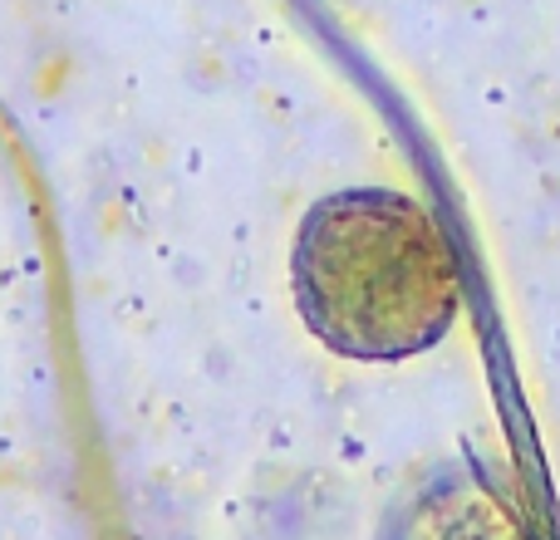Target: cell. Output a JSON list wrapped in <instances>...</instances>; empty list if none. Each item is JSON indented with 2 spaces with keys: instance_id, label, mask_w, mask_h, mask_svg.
Masks as SVG:
<instances>
[{
  "instance_id": "cell-1",
  "label": "cell",
  "mask_w": 560,
  "mask_h": 540,
  "mask_svg": "<svg viewBox=\"0 0 560 540\" xmlns=\"http://www.w3.org/2000/svg\"><path fill=\"white\" fill-rule=\"evenodd\" d=\"M295 300L335 354L394 364L453 329L463 270L438 216L384 187L315 202L295 236Z\"/></svg>"
},
{
  "instance_id": "cell-2",
  "label": "cell",
  "mask_w": 560,
  "mask_h": 540,
  "mask_svg": "<svg viewBox=\"0 0 560 540\" xmlns=\"http://www.w3.org/2000/svg\"><path fill=\"white\" fill-rule=\"evenodd\" d=\"M394 540H532L512 496L482 472L433 477L408 502Z\"/></svg>"
}]
</instances>
